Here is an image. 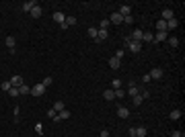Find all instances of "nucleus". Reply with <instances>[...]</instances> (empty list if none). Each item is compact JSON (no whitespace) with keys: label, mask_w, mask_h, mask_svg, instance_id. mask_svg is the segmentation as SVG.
<instances>
[{"label":"nucleus","mask_w":185,"mask_h":137,"mask_svg":"<svg viewBox=\"0 0 185 137\" xmlns=\"http://www.w3.org/2000/svg\"><path fill=\"white\" fill-rule=\"evenodd\" d=\"M51 82H53V80H51V78H49V76H47V78H43V82H41V84H43V86H51Z\"/></svg>","instance_id":"obj_38"},{"label":"nucleus","mask_w":185,"mask_h":137,"mask_svg":"<svg viewBox=\"0 0 185 137\" xmlns=\"http://www.w3.org/2000/svg\"><path fill=\"white\" fill-rule=\"evenodd\" d=\"M66 119H70V111H68V108L60 111V113H58V119H56V121H66Z\"/></svg>","instance_id":"obj_12"},{"label":"nucleus","mask_w":185,"mask_h":137,"mask_svg":"<svg viewBox=\"0 0 185 137\" xmlns=\"http://www.w3.org/2000/svg\"><path fill=\"white\" fill-rule=\"evenodd\" d=\"M53 21H56V23H60V25H62V23H64V21H66V16H64V14H62V12H60V10H58V12H53Z\"/></svg>","instance_id":"obj_17"},{"label":"nucleus","mask_w":185,"mask_h":137,"mask_svg":"<svg viewBox=\"0 0 185 137\" xmlns=\"http://www.w3.org/2000/svg\"><path fill=\"white\" fill-rule=\"evenodd\" d=\"M35 133H37V135H41V133H43V125H41V123H37V125H35Z\"/></svg>","instance_id":"obj_37"},{"label":"nucleus","mask_w":185,"mask_h":137,"mask_svg":"<svg viewBox=\"0 0 185 137\" xmlns=\"http://www.w3.org/2000/svg\"><path fill=\"white\" fill-rule=\"evenodd\" d=\"M134 135L136 137H146L148 131H146V127H134Z\"/></svg>","instance_id":"obj_13"},{"label":"nucleus","mask_w":185,"mask_h":137,"mask_svg":"<svg viewBox=\"0 0 185 137\" xmlns=\"http://www.w3.org/2000/svg\"><path fill=\"white\" fill-rule=\"evenodd\" d=\"M33 6H35V2H23V6H21V8H23L25 12H31V8H33Z\"/></svg>","instance_id":"obj_23"},{"label":"nucleus","mask_w":185,"mask_h":137,"mask_svg":"<svg viewBox=\"0 0 185 137\" xmlns=\"http://www.w3.org/2000/svg\"><path fill=\"white\" fill-rule=\"evenodd\" d=\"M171 137H183V133H181V131H173V133H171Z\"/></svg>","instance_id":"obj_40"},{"label":"nucleus","mask_w":185,"mask_h":137,"mask_svg":"<svg viewBox=\"0 0 185 137\" xmlns=\"http://www.w3.org/2000/svg\"><path fill=\"white\" fill-rule=\"evenodd\" d=\"M109 25H111L109 21H101V23H99V29H103V31H107V29H109Z\"/></svg>","instance_id":"obj_32"},{"label":"nucleus","mask_w":185,"mask_h":137,"mask_svg":"<svg viewBox=\"0 0 185 137\" xmlns=\"http://www.w3.org/2000/svg\"><path fill=\"white\" fill-rule=\"evenodd\" d=\"M142 41H154V35H152L150 31H144V35H142Z\"/></svg>","instance_id":"obj_25"},{"label":"nucleus","mask_w":185,"mask_h":137,"mask_svg":"<svg viewBox=\"0 0 185 137\" xmlns=\"http://www.w3.org/2000/svg\"><path fill=\"white\" fill-rule=\"evenodd\" d=\"M128 94H130V96H136V94H140V86H136V84H130Z\"/></svg>","instance_id":"obj_16"},{"label":"nucleus","mask_w":185,"mask_h":137,"mask_svg":"<svg viewBox=\"0 0 185 137\" xmlns=\"http://www.w3.org/2000/svg\"><path fill=\"white\" fill-rule=\"evenodd\" d=\"M115 98H124V96H126V90H121V88H115Z\"/></svg>","instance_id":"obj_31"},{"label":"nucleus","mask_w":185,"mask_h":137,"mask_svg":"<svg viewBox=\"0 0 185 137\" xmlns=\"http://www.w3.org/2000/svg\"><path fill=\"white\" fill-rule=\"evenodd\" d=\"M169 39V35H167V31H156V35H154V41H167Z\"/></svg>","instance_id":"obj_9"},{"label":"nucleus","mask_w":185,"mask_h":137,"mask_svg":"<svg viewBox=\"0 0 185 137\" xmlns=\"http://www.w3.org/2000/svg\"><path fill=\"white\" fill-rule=\"evenodd\" d=\"M8 94H10L12 98H17V96H21V94H19V88H10V90H8Z\"/></svg>","instance_id":"obj_36"},{"label":"nucleus","mask_w":185,"mask_h":137,"mask_svg":"<svg viewBox=\"0 0 185 137\" xmlns=\"http://www.w3.org/2000/svg\"><path fill=\"white\" fill-rule=\"evenodd\" d=\"M43 92H46V86L39 82V84H35V86H31V94L33 96H43Z\"/></svg>","instance_id":"obj_2"},{"label":"nucleus","mask_w":185,"mask_h":137,"mask_svg":"<svg viewBox=\"0 0 185 137\" xmlns=\"http://www.w3.org/2000/svg\"><path fill=\"white\" fill-rule=\"evenodd\" d=\"M117 12H119V14H121V16H130V14H132V8H130V6H128V4H121V6H119V10H117Z\"/></svg>","instance_id":"obj_7"},{"label":"nucleus","mask_w":185,"mask_h":137,"mask_svg":"<svg viewBox=\"0 0 185 137\" xmlns=\"http://www.w3.org/2000/svg\"><path fill=\"white\" fill-rule=\"evenodd\" d=\"M169 119H171V121H179V119H181V111H173V113L169 115Z\"/></svg>","instance_id":"obj_26"},{"label":"nucleus","mask_w":185,"mask_h":137,"mask_svg":"<svg viewBox=\"0 0 185 137\" xmlns=\"http://www.w3.org/2000/svg\"><path fill=\"white\" fill-rule=\"evenodd\" d=\"M8 82H10V86H12V88H21V86L25 84V82H23V78H21L19 74H17V76H12V78H10Z\"/></svg>","instance_id":"obj_3"},{"label":"nucleus","mask_w":185,"mask_h":137,"mask_svg":"<svg viewBox=\"0 0 185 137\" xmlns=\"http://www.w3.org/2000/svg\"><path fill=\"white\" fill-rule=\"evenodd\" d=\"M171 19H175L173 10H171V8H165V10H163V21H171Z\"/></svg>","instance_id":"obj_14"},{"label":"nucleus","mask_w":185,"mask_h":137,"mask_svg":"<svg viewBox=\"0 0 185 137\" xmlns=\"http://www.w3.org/2000/svg\"><path fill=\"white\" fill-rule=\"evenodd\" d=\"M126 47H128L132 53H138L140 49H142V43H136V41H130V39H126Z\"/></svg>","instance_id":"obj_1"},{"label":"nucleus","mask_w":185,"mask_h":137,"mask_svg":"<svg viewBox=\"0 0 185 137\" xmlns=\"http://www.w3.org/2000/svg\"><path fill=\"white\" fill-rule=\"evenodd\" d=\"M156 31H167V21L160 19V21L156 23Z\"/></svg>","instance_id":"obj_24"},{"label":"nucleus","mask_w":185,"mask_h":137,"mask_svg":"<svg viewBox=\"0 0 185 137\" xmlns=\"http://www.w3.org/2000/svg\"><path fill=\"white\" fill-rule=\"evenodd\" d=\"M0 88H2V90H4V92H8V90H10V88H12V86H10V82L6 80V82H2V84H0Z\"/></svg>","instance_id":"obj_33"},{"label":"nucleus","mask_w":185,"mask_h":137,"mask_svg":"<svg viewBox=\"0 0 185 137\" xmlns=\"http://www.w3.org/2000/svg\"><path fill=\"white\" fill-rule=\"evenodd\" d=\"M109 37V31H103V29H97V39L95 41H105Z\"/></svg>","instance_id":"obj_8"},{"label":"nucleus","mask_w":185,"mask_h":137,"mask_svg":"<svg viewBox=\"0 0 185 137\" xmlns=\"http://www.w3.org/2000/svg\"><path fill=\"white\" fill-rule=\"evenodd\" d=\"M64 25H66V27H72V25H76V19H74V16H66Z\"/></svg>","instance_id":"obj_28"},{"label":"nucleus","mask_w":185,"mask_h":137,"mask_svg":"<svg viewBox=\"0 0 185 137\" xmlns=\"http://www.w3.org/2000/svg\"><path fill=\"white\" fill-rule=\"evenodd\" d=\"M148 76H150V80H160L163 78V70L160 68H154V70H150Z\"/></svg>","instance_id":"obj_4"},{"label":"nucleus","mask_w":185,"mask_h":137,"mask_svg":"<svg viewBox=\"0 0 185 137\" xmlns=\"http://www.w3.org/2000/svg\"><path fill=\"white\" fill-rule=\"evenodd\" d=\"M117 117H119V119H128V117H130V111H128L126 106H119V108H117Z\"/></svg>","instance_id":"obj_11"},{"label":"nucleus","mask_w":185,"mask_h":137,"mask_svg":"<svg viewBox=\"0 0 185 137\" xmlns=\"http://www.w3.org/2000/svg\"><path fill=\"white\" fill-rule=\"evenodd\" d=\"M87 33H89V37H91V39H97V29H95V27H91Z\"/></svg>","instance_id":"obj_34"},{"label":"nucleus","mask_w":185,"mask_h":137,"mask_svg":"<svg viewBox=\"0 0 185 137\" xmlns=\"http://www.w3.org/2000/svg\"><path fill=\"white\" fill-rule=\"evenodd\" d=\"M51 108H53V111H56V113H60V111H64V108H66V106H64V102H62V100H56V102H53V106H51Z\"/></svg>","instance_id":"obj_19"},{"label":"nucleus","mask_w":185,"mask_h":137,"mask_svg":"<svg viewBox=\"0 0 185 137\" xmlns=\"http://www.w3.org/2000/svg\"><path fill=\"white\" fill-rule=\"evenodd\" d=\"M19 94H31V86H27V84H23V86L19 88Z\"/></svg>","instance_id":"obj_27"},{"label":"nucleus","mask_w":185,"mask_h":137,"mask_svg":"<svg viewBox=\"0 0 185 137\" xmlns=\"http://www.w3.org/2000/svg\"><path fill=\"white\" fill-rule=\"evenodd\" d=\"M130 137H136V135H130Z\"/></svg>","instance_id":"obj_43"},{"label":"nucleus","mask_w":185,"mask_h":137,"mask_svg":"<svg viewBox=\"0 0 185 137\" xmlns=\"http://www.w3.org/2000/svg\"><path fill=\"white\" fill-rule=\"evenodd\" d=\"M109 23H115V25H121V23H124V16H121V14H119V12L115 10V12L111 14V19H109Z\"/></svg>","instance_id":"obj_6"},{"label":"nucleus","mask_w":185,"mask_h":137,"mask_svg":"<svg viewBox=\"0 0 185 137\" xmlns=\"http://www.w3.org/2000/svg\"><path fill=\"white\" fill-rule=\"evenodd\" d=\"M124 23H134V19H132V14H130V16H124Z\"/></svg>","instance_id":"obj_41"},{"label":"nucleus","mask_w":185,"mask_h":137,"mask_svg":"<svg viewBox=\"0 0 185 137\" xmlns=\"http://www.w3.org/2000/svg\"><path fill=\"white\" fill-rule=\"evenodd\" d=\"M4 43L8 45V49H12V47L17 45V39H14V37H6V39H4Z\"/></svg>","instance_id":"obj_21"},{"label":"nucleus","mask_w":185,"mask_h":137,"mask_svg":"<svg viewBox=\"0 0 185 137\" xmlns=\"http://www.w3.org/2000/svg\"><path fill=\"white\" fill-rule=\"evenodd\" d=\"M177 27H179V21H177V19L167 21V31H169V29H177Z\"/></svg>","instance_id":"obj_18"},{"label":"nucleus","mask_w":185,"mask_h":137,"mask_svg":"<svg viewBox=\"0 0 185 137\" xmlns=\"http://www.w3.org/2000/svg\"><path fill=\"white\" fill-rule=\"evenodd\" d=\"M113 57H117V59H121L124 57V49H119V51H115V55Z\"/></svg>","instance_id":"obj_39"},{"label":"nucleus","mask_w":185,"mask_h":137,"mask_svg":"<svg viewBox=\"0 0 185 137\" xmlns=\"http://www.w3.org/2000/svg\"><path fill=\"white\" fill-rule=\"evenodd\" d=\"M41 12H43V10H41V6H37V4H35V6L31 8V12H29V14H31L33 19H39V16H41Z\"/></svg>","instance_id":"obj_10"},{"label":"nucleus","mask_w":185,"mask_h":137,"mask_svg":"<svg viewBox=\"0 0 185 137\" xmlns=\"http://www.w3.org/2000/svg\"><path fill=\"white\" fill-rule=\"evenodd\" d=\"M101 137H109V131H107V129H103V131H101Z\"/></svg>","instance_id":"obj_42"},{"label":"nucleus","mask_w":185,"mask_h":137,"mask_svg":"<svg viewBox=\"0 0 185 137\" xmlns=\"http://www.w3.org/2000/svg\"><path fill=\"white\" fill-rule=\"evenodd\" d=\"M47 117H49L51 121H56V119H58V113H56L53 108H47Z\"/></svg>","instance_id":"obj_30"},{"label":"nucleus","mask_w":185,"mask_h":137,"mask_svg":"<svg viewBox=\"0 0 185 137\" xmlns=\"http://www.w3.org/2000/svg\"><path fill=\"white\" fill-rule=\"evenodd\" d=\"M167 41H169V45H171V47H177V45H179V37H169Z\"/></svg>","instance_id":"obj_29"},{"label":"nucleus","mask_w":185,"mask_h":137,"mask_svg":"<svg viewBox=\"0 0 185 137\" xmlns=\"http://www.w3.org/2000/svg\"><path fill=\"white\" fill-rule=\"evenodd\" d=\"M142 102H144V98H142L140 94H136V96H132V104H134V106H138V104H142Z\"/></svg>","instance_id":"obj_22"},{"label":"nucleus","mask_w":185,"mask_h":137,"mask_svg":"<svg viewBox=\"0 0 185 137\" xmlns=\"http://www.w3.org/2000/svg\"><path fill=\"white\" fill-rule=\"evenodd\" d=\"M142 35H144V31H142V29H136V31L132 33V37H130V41H136V43H142Z\"/></svg>","instance_id":"obj_5"},{"label":"nucleus","mask_w":185,"mask_h":137,"mask_svg":"<svg viewBox=\"0 0 185 137\" xmlns=\"http://www.w3.org/2000/svg\"><path fill=\"white\" fill-rule=\"evenodd\" d=\"M111 86H113V90H115V88H121V80H119V78H115V80L111 82Z\"/></svg>","instance_id":"obj_35"},{"label":"nucleus","mask_w":185,"mask_h":137,"mask_svg":"<svg viewBox=\"0 0 185 137\" xmlns=\"http://www.w3.org/2000/svg\"><path fill=\"white\" fill-rule=\"evenodd\" d=\"M109 66H111L113 70H119V66H121V59H117V57H111V59H109Z\"/></svg>","instance_id":"obj_15"},{"label":"nucleus","mask_w":185,"mask_h":137,"mask_svg":"<svg viewBox=\"0 0 185 137\" xmlns=\"http://www.w3.org/2000/svg\"><path fill=\"white\" fill-rule=\"evenodd\" d=\"M103 98H105V100H113V98H115V92H113V88L103 92Z\"/></svg>","instance_id":"obj_20"}]
</instances>
